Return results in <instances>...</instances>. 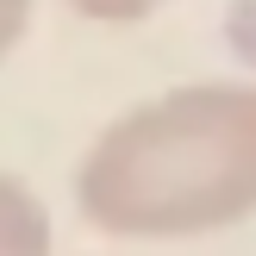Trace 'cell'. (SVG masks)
<instances>
[{
	"label": "cell",
	"mask_w": 256,
	"mask_h": 256,
	"mask_svg": "<svg viewBox=\"0 0 256 256\" xmlns=\"http://www.w3.org/2000/svg\"><path fill=\"white\" fill-rule=\"evenodd\" d=\"M75 206L106 238H206L256 212V82H194L119 112L75 169Z\"/></svg>",
	"instance_id": "obj_1"
},
{
	"label": "cell",
	"mask_w": 256,
	"mask_h": 256,
	"mask_svg": "<svg viewBox=\"0 0 256 256\" xmlns=\"http://www.w3.org/2000/svg\"><path fill=\"white\" fill-rule=\"evenodd\" d=\"M50 212L19 175H0V256H56Z\"/></svg>",
	"instance_id": "obj_2"
},
{
	"label": "cell",
	"mask_w": 256,
	"mask_h": 256,
	"mask_svg": "<svg viewBox=\"0 0 256 256\" xmlns=\"http://www.w3.org/2000/svg\"><path fill=\"white\" fill-rule=\"evenodd\" d=\"M69 12H82V19H94V25H138V19H150V12H162L169 0H62Z\"/></svg>",
	"instance_id": "obj_3"
},
{
	"label": "cell",
	"mask_w": 256,
	"mask_h": 256,
	"mask_svg": "<svg viewBox=\"0 0 256 256\" xmlns=\"http://www.w3.org/2000/svg\"><path fill=\"white\" fill-rule=\"evenodd\" d=\"M32 12H38V0H0V62H6L12 50L25 44V32H32Z\"/></svg>",
	"instance_id": "obj_4"
}]
</instances>
